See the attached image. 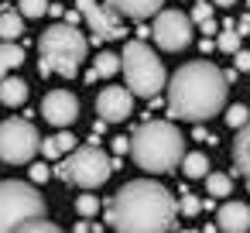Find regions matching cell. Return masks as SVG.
Returning <instances> with one entry per match:
<instances>
[{
	"mask_svg": "<svg viewBox=\"0 0 250 233\" xmlns=\"http://www.w3.org/2000/svg\"><path fill=\"white\" fill-rule=\"evenodd\" d=\"M106 223L124 233H165L178 226V202L161 182L137 178L110 199Z\"/></svg>",
	"mask_w": 250,
	"mask_h": 233,
	"instance_id": "cell-1",
	"label": "cell"
},
{
	"mask_svg": "<svg viewBox=\"0 0 250 233\" xmlns=\"http://www.w3.org/2000/svg\"><path fill=\"white\" fill-rule=\"evenodd\" d=\"M226 76L212 62H185L168 83V113L202 124L226 106Z\"/></svg>",
	"mask_w": 250,
	"mask_h": 233,
	"instance_id": "cell-2",
	"label": "cell"
},
{
	"mask_svg": "<svg viewBox=\"0 0 250 233\" xmlns=\"http://www.w3.org/2000/svg\"><path fill=\"white\" fill-rule=\"evenodd\" d=\"M182 154H185V137L168 120H147L130 137V158H134V165L144 168V171H151V175L178 168Z\"/></svg>",
	"mask_w": 250,
	"mask_h": 233,
	"instance_id": "cell-3",
	"label": "cell"
},
{
	"mask_svg": "<svg viewBox=\"0 0 250 233\" xmlns=\"http://www.w3.org/2000/svg\"><path fill=\"white\" fill-rule=\"evenodd\" d=\"M38 52H42V72H59L72 79L86 59V38L83 31H76V24H52L42 35Z\"/></svg>",
	"mask_w": 250,
	"mask_h": 233,
	"instance_id": "cell-4",
	"label": "cell"
},
{
	"mask_svg": "<svg viewBox=\"0 0 250 233\" xmlns=\"http://www.w3.org/2000/svg\"><path fill=\"white\" fill-rule=\"evenodd\" d=\"M120 69H124L127 89H130L134 96H144V100H154V96L165 89V83H168L161 59H158L144 42H127V45H124Z\"/></svg>",
	"mask_w": 250,
	"mask_h": 233,
	"instance_id": "cell-5",
	"label": "cell"
},
{
	"mask_svg": "<svg viewBox=\"0 0 250 233\" xmlns=\"http://www.w3.org/2000/svg\"><path fill=\"white\" fill-rule=\"evenodd\" d=\"M113 168H117V161L103 151V148H96V144H86V148H72L69 151V158L59 165V178L62 182H72V185H79V189H100L110 175H113Z\"/></svg>",
	"mask_w": 250,
	"mask_h": 233,
	"instance_id": "cell-6",
	"label": "cell"
},
{
	"mask_svg": "<svg viewBox=\"0 0 250 233\" xmlns=\"http://www.w3.org/2000/svg\"><path fill=\"white\" fill-rule=\"evenodd\" d=\"M31 216H45L42 192L31 182H18V178L0 182V233L21 230V223Z\"/></svg>",
	"mask_w": 250,
	"mask_h": 233,
	"instance_id": "cell-7",
	"label": "cell"
},
{
	"mask_svg": "<svg viewBox=\"0 0 250 233\" xmlns=\"http://www.w3.org/2000/svg\"><path fill=\"white\" fill-rule=\"evenodd\" d=\"M42 148V137L35 130V124L21 120V117H11L0 124V161L7 165H28Z\"/></svg>",
	"mask_w": 250,
	"mask_h": 233,
	"instance_id": "cell-8",
	"label": "cell"
},
{
	"mask_svg": "<svg viewBox=\"0 0 250 233\" xmlns=\"http://www.w3.org/2000/svg\"><path fill=\"white\" fill-rule=\"evenodd\" d=\"M151 35H154L158 48H165V52H182V48L192 45V18L182 14V11H158Z\"/></svg>",
	"mask_w": 250,
	"mask_h": 233,
	"instance_id": "cell-9",
	"label": "cell"
},
{
	"mask_svg": "<svg viewBox=\"0 0 250 233\" xmlns=\"http://www.w3.org/2000/svg\"><path fill=\"white\" fill-rule=\"evenodd\" d=\"M76 4H79V18L89 24V31H93L96 42H117V38H124L120 14L110 4H96V0H76Z\"/></svg>",
	"mask_w": 250,
	"mask_h": 233,
	"instance_id": "cell-10",
	"label": "cell"
},
{
	"mask_svg": "<svg viewBox=\"0 0 250 233\" xmlns=\"http://www.w3.org/2000/svg\"><path fill=\"white\" fill-rule=\"evenodd\" d=\"M96 110H100L103 124H124L134 113V93L127 86H106L96 96Z\"/></svg>",
	"mask_w": 250,
	"mask_h": 233,
	"instance_id": "cell-11",
	"label": "cell"
},
{
	"mask_svg": "<svg viewBox=\"0 0 250 233\" xmlns=\"http://www.w3.org/2000/svg\"><path fill=\"white\" fill-rule=\"evenodd\" d=\"M42 113H45V120L52 127H69L79 117V100L69 89H52L45 96V103H42Z\"/></svg>",
	"mask_w": 250,
	"mask_h": 233,
	"instance_id": "cell-12",
	"label": "cell"
},
{
	"mask_svg": "<svg viewBox=\"0 0 250 233\" xmlns=\"http://www.w3.org/2000/svg\"><path fill=\"white\" fill-rule=\"evenodd\" d=\"M216 226L226 233H243L250 230V206L247 202H223L216 212Z\"/></svg>",
	"mask_w": 250,
	"mask_h": 233,
	"instance_id": "cell-13",
	"label": "cell"
},
{
	"mask_svg": "<svg viewBox=\"0 0 250 233\" xmlns=\"http://www.w3.org/2000/svg\"><path fill=\"white\" fill-rule=\"evenodd\" d=\"M161 4H165V0H110V7H113L117 14L134 18V21H144V18L158 14V11H161Z\"/></svg>",
	"mask_w": 250,
	"mask_h": 233,
	"instance_id": "cell-14",
	"label": "cell"
},
{
	"mask_svg": "<svg viewBox=\"0 0 250 233\" xmlns=\"http://www.w3.org/2000/svg\"><path fill=\"white\" fill-rule=\"evenodd\" d=\"M28 100V83L18 76H4L0 79V103L4 106H21Z\"/></svg>",
	"mask_w": 250,
	"mask_h": 233,
	"instance_id": "cell-15",
	"label": "cell"
},
{
	"mask_svg": "<svg viewBox=\"0 0 250 233\" xmlns=\"http://www.w3.org/2000/svg\"><path fill=\"white\" fill-rule=\"evenodd\" d=\"M233 165H236L240 175L250 178V120L240 127V134H236V141H233Z\"/></svg>",
	"mask_w": 250,
	"mask_h": 233,
	"instance_id": "cell-16",
	"label": "cell"
},
{
	"mask_svg": "<svg viewBox=\"0 0 250 233\" xmlns=\"http://www.w3.org/2000/svg\"><path fill=\"white\" fill-rule=\"evenodd\" d=\"M76 144H79V141H76L69 130H59V134H52V137H42V148H38V151H42L45 158H62V154H69Z\"/></svg>",
	"mask_w": 250,
	"mask_h": 233,
	"instance_id": "cell-17",
	"label": "cell"
},
{
	"mask_svg": "<svg viewBox=\"0 0 250 233\" xmlns=\"http://www.w3.org/2000/svg\"><path fill=\"white\" fill-rule=\"evenodd\" d=\"M21 35H24V18L14 11H4L0 14V42H18Z\"/></svg>",
	"mask_w": 250,
	"mask_h": 233,
	"instance_id": "cell-18",
	"label": "cell"
},
{
	"mask_svg": "<svg viewBox=\"0 0 250 233\" xmlns=\"http://www.w3.org/2000/svg\"><path fill=\"white\" fill-rule=\"evenodd\" d=\"M182 171H185V178H206V171H209V158L202 154V151H192V154H182Z\"/></svg>",
	"mask_w": 250,
	"mask_h": 233,
	"instance_id": "cell-19",
	"label": "cell"
},
{
	"mask_svg": "<svg viewBox=\"0 0 250 233\" xmlns=\"http://www.w3.org/2000/svg\"><path fill=\"white\" fill-rule=\"evenodd\" d=\"M21 62H24V52L14 42H0V79H4L11 69H18Z\"/></svg>",
	"mask_w": 250,
	"mask_h": 233,
	"instance_id": "cell-20",
	"label": "cell"
},
{
	"mask_svg": "<svg viewBox=\"0 0 250 233\" xmlns=\"http://www.w3.org/2000/svg\"><path fill=\"white\" fill-rule=\"evenodd\" d=\"M93 72H96V79H110V76H117V72H120V55H113V52H100L96 62H93Z\"/></svg>",
	"mask_w": 250,
	"mask_h": 233,
	"instance_id": "cell-21",
	"label": "cell"
},
{
	"mask_svg": "<svg viewBox=\"0 0 250 233\" xmlns=\"http://www.w3.org/2000/svg\"><path fill=\"white\" fill-rule=\"evenodd\" d=\"M206 192H209V195H229V192H233L229 175H223V171H206Z\"/></svg>",
	"mask_w": 250,
	"mask_h": 233,
	"instance_id": "cell-22",
	"label": "cell"
},
{
	"mask_svg": "<svg viewBox=\"0 0 250 233\" xmlns=\"http://www.w3.org/2000/svg\"><path fill=\"white\" fill-rule=\"evenodd\" d=\"M240 48V31L233 28V21L223 28V35H219V52H226V55H233Z\"/></svg>",
	"mask_w": 250,
	"mask_h": 233,
	"instance_id": "cell-23",
	"label": "cell"
},
{
	"mask_svg": "<svg viewBox=\"0 0 250 233\" xmlns=\"http://www.w3.org/2000/svg\"><path fill=\"white\" fill-rule=\"evenodd\" d=\"M21 230H24V233H55L59 226H55V223H48L45 216H31V219H24V223H21Z\"/></svg>",
	"mask_w": 250,
	"mask_h": 233,
	"instance_id": "cell-24",
	"label": "cell"
},
{
	"mask_svg": "<svg viewBox=\"0 0 250 233\" xmlns=\"http://www.w3.org/2000/svg\"><path fill=\"white\" fill-rule=\"evenodd\" d=\"M48 14V0H21V18H42Z\"/></svg>",
	"mask_w": 250,
	"mask_h": 233,
	"instance_id": "cell-25",
	"label": "cell"
},
{
	"mask_svg": "<svg viewBox=\"0 0 250 233\" xmlns=\"http://www.w3.org/2000/svg\"><path fill=\"white\" fill-rule=\"evenodd\" d=\"M247 120H250V110H247L243 103H233V106L226 110V124H229V127H243Z\"/></svg>",
	"mask_w": 250,
	"mask_h": 233,
	"instance_id": "cell-26",
	"label": "cell"
},
{
	"mask_svg": "<svg viewBox=\"0 0 250 233\" xmlns=\"http://www.w3.org/2000/svg\"><path fill=\"white\" fill-rule=\"evenodd\" d=\"M96 209H100V199H96V195H79V199H76V212H79V216L89 219V216H96Z\"/></svg>",
	"mask_w": 250,
	"mask_h": 233,
	"instance_id": "cell-27",
	"label": "cell"
},
{
	"mask_svg": "<svg viewBox=\"0 0 250 233\" xmlns=\"http://www.w3.org/2000/svg\"><path fill=\"white\" fill-rule=\"evenodd\" d=\"M178 209H182L185 216H195V212L202 209V199H195V195H188V192H182V202H178Z\"/></svg>",
	"mask_w": 250,
	"mask_h": 233,
	"instance_id": "cell-28",
	"label": "cell"
},
{
	"mask_svg": "<svg viewBox=\"0 0 250 233\" xmlns=\"http://www.w3.org/2000/svg\"><path fill=\"white\" fill-rule=\"evenodd\" d=\"M209 18H212V4H206V0H202V4L192 7V24H202V21H209Z\"/></svg>",
	"mask_w": 250,
	"mask_h": 233,
	"instance_id": "cell-29",
	"label": "cell"
},
{
	"mask_svg": "<svg viewBox=\"0 0 250 233\" xmlns=\"http://www.w3.org/2000/svg\"><path fill=\"white\" fill-rule=\"evenodd\" d=\"M233 69L236 72H250V52L247 48H236L233 52Z\"/></svg>",
	"mask_w": 250,
	"mask_h": 233,
	"instance_id": "cell-30",
	"label": "cell"
},
{
	"mask_svg": "<svg viewBox=\"0 0 250 233\" xmlns=\"http://www.w3.org/2000/svg\"><path fill=\"white\" fill-rule=\"evenodd\" d=\"M48 165H31V182H48Z\"/></svg>",
	"mask_w": 250,
	"mask_h": 233,
	"instance_id": "cell-31",
	"label": "cell"
},
{
	"mask_svg": "<svg viewBox=\"0 0 250 233\" xmlns=\"http://www.w3.org/2000/svg\"><path fill=\"white\" fill-rule=\"evenodd\" d=\"M113 151H117V154L130 151V137H117V141H113Z\"/></svg>",
	"mask_w": 250,
	"mask_h": 233,
	"instance_id": "cell-32",
	"label": "cell"
},
{
	"mask_svg": "<svg viewBox=\"0 0 250 233\" xmlns=\"http://www.w3.org/2000/svg\"><path fill=\"white\" fill-rule=\"evenodd\" d=\"M236 31H240V38H243V35H250V14H247V18H240V24H236Z\"/></svg>",
	"mask_w": 250,
	"mask_h": 233,
	"instance_id": "cell-33",
	"label": "cell"
},
{
	"mask_svg": "<svg viewBox=\"0 0 250 233\" xmlns=\"http://www.w3.org/2000/svg\"><path fill=\"white\" fill-rule=\"evenodd\" d=\"M202 31H206V35H212V31H216V21H212V18H209V21H202Z\"/></svg>",
	"mask_w": 250,
	"mask_h": 233,
	"instance_id": "cell-34",
	"label": "cell"
},
{
	"mask_svg": "<svg viewBox=\"0 0 250 233\" xmlns=\"http://www.w3.org/2000/svg\"><path fill=\"white\" fill-rule=\"evenodd\" d=\"M212 4H216V7H233L236 0H212Z\"/></svg>",
	"mask_w": 250,
	"mask_h": 233,
	"instance_id": "cell-35",
	"label": "cell"
}]
</instances>
